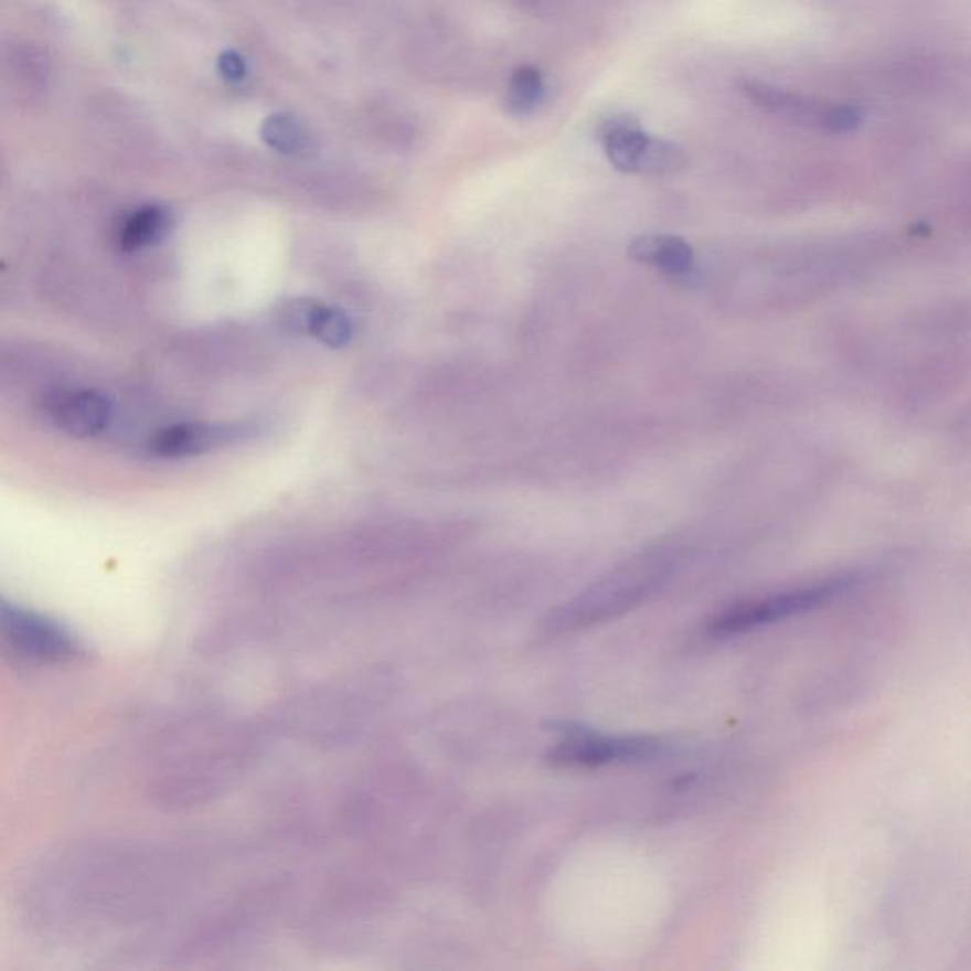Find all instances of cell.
Instances as JSON below:
<instances>
[{"label": "cell", "instance_id": "obj_1", "mask_svg": "<svg viewBox=\"0 0 971 971\" xmlns=\"http://www.w3.org/2000/svg\"><path fill=\"white\" fill-rule=\"evenodd\" d=\"M670 574L672 561L666 554H643L634 561L625 562L604 579L575 596L574 600L554 609L543 622V628L548 634L558 636L611 621L648 600Z\"/></svg>", "mask_w": 971, "mask_h": 971}, {"label": "cell", "instance_id": "obj_2", "mask_svg": "<svg viewBox=\"0 0 971 971\" xmlns=\"http://www.w3.org/2000/svg\"><path fill=\"white\" fill-rule=\"evenodd\" d=\"M856 577H835V579L814 583L809 587L793 588L786 593L772 594L759 600L743 601L725 609L708 622V634L715 638L746 634L756 628L780 622L796 615L807 613L823 604H830L854 587Z\"/></svg>", "mask_w": 971, "mask_h": 971}, {"label": "cell", "instance_id": "obj_3", "mask_svg": "<svg viewBox=\"0 0 971 971\" xmlns=\"http://www.w3.org/2000/svg\"><path fill=\"white\" fill-rule=\"evenodd\" d=\"M0 641L20 661L61 664L81 653L76 636L61 622L0 598Z\"/></svg>", "mask_w": 971, "mask_h": 971}, {"label": "cell", "instance_id": "obj_4", "mask_svg": "<svg viewBox=\"0 0 971 971\" xmlns=\"http://www.w3.org/2000/svg\"><path fill=\"white\" fill-rule=\"evenodd\" d=\"M609 162L632 175H674L687 166V154L675 142L653 137L628 116H615L601 128Z\"/></svg>", "mask_w": 971, "mask_h": 971}, {"label": "cell", "instance_id": "obj_5", "mask_svg": "<svg viewBox=\"0 0 971 971\" xmlns=\"http://www.w3.org/2000/svg\"><path fill=\"white\" fill-rule=\"evenodd\" d=\"M561 740L551 749L548 761L566 769L645 761L664 751V744L649 736L601 735L585 727L561 728Z\"/></svg>", "mask_w": 971, "mask_h": 971}, {"label": "cell", "instance_id": "obj_6", "mask_svg": "<svg viewBox=\"0 0 971 971\" xmlns=\"http://www.w3.org/2000/svg\"><path fill=\"white\" fill-rule=\"evenodd\" d=\"M42 412L57 431L73 439H94L110 427L115 406L97 390L57 387L46 393Z\"/></svg>", "mask_w": 971, "mask_h": 971}, {"label": "cell", "instance_id": "obj_7", "mask_svg": "<svg viewBox=\"0 0 971 971\" xmlns=\"http://www.w3.org/2000/svg\"><path fill=\"white\" fill-rule=\"evenodd\" d=\"M258 433L253 422L210 424V422H184L166 425L150 437L149 450L160 459L196 458L215 452L224 446L236 445Z\"/></svg>", "mask_w": 971, "mask_h": 971}, {"label": "cell", "instance_id": "obj_8", "mask_svg": "<svg viewBox=\"0 0 971 971\" xmlns=\"http://www.w3.org/2000/svg\"><path fill=\"white\" fill-rule=\"evenodd\" d=\"M628 257L636 263L664 271L668 276H685L693 270L695 250L683 237L645 234L628 245Z\"/></svg>", "mask_w": 971, "mask_h": 971}, {"label": "cell", "instance_id": "obj_9", "mask_svg": "<svg viewBox=\"0 0 971 971\" xmlns=\"http://www.w3.org/2000/svg\"><path fill=\"white\" fill-rule=\"evenodd\" d=\"M175 224V216L166 205H142L124 216L116 230V243L126 253L150 249L162 243Z\"/></svg>", "mask_w": 971, "mask_h": 971}, {"label": "cell", "instance_id": "obj_10", "mask_svg": "<svg viewBox=\"0 0 971 971\" xmlns=\"http://www.w3.org/2000/svg\"><path fill=\"white\" fill-rule=\"evenodd\" d=\"M302 324L310 337L329 348H344L353 337V324L344 311L321 303H308Z\"/></svg>", "mask_w": 971, "mask_h": 971}, {"label": "cell", "instance_id": "obj_11", "mask_svg": "<svg viewBox=\"0 0 971 971\" xmlns=\"http://www.w3.org/2000/svg\"><path fill=\"white\" fill-rule=\"evenodd\" d=\"M545 84L540 71L533 67H522L514 73L511 88H509V105L514 113L527 115L533 108L543 102Z\"/></svg>", "mask_w": 971, "mask_h": 971}, {"label": "cell", "instance_id": "obj_12", "mask_svg": "<svg viewBox=\"0 0 971 971\" xmlns=\"http://www.w3.org/2000/svg\"><path fill=\"white\" fill-rule=\"evenodd\" d=\"M263 136L264 141L268 142L271 149L285 152V154H298L308 145V136L303 134V129L287 116H274L266 121Z\"/></svg>", "mask_w": 971, "mask_h": 971}, {"label": "cell", "instance_id": "obj_13", "mask_svg": "<svg viewBox=\"0 0 971 971\" xmlns=\"http://www.w3.org/2000/svg\"><path fill=\"white\" fill-rule=\"evenodd\" d=\"M862 121H864V115L854 105H831L825 108L822 126L830 134L846 136V134H854L862 126Z\"/></svg>", "mask_w": 971, "mask_h": 971}, {"label": "cell", "instance_id": "obj_14", "mask_svg": "<svg viewBox=\"0 0 971 971\" xmlns=\"http://www.w3.org/2000/svg\"><path fill=\"white\" fill-rule=\"evenodd\" d=\"M221 71L230 81H237V78H243V75H245V65H243L239 55L226 54L221 60Z\"/></svg>", "mask_w": 971, "mask_h": 971}]
</instances>
